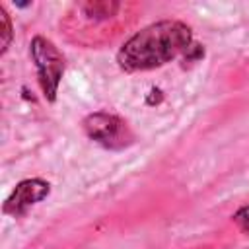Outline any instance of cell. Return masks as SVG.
<instances>
[{
	"mask_svg": "<svg viewBox=\"0 0 249 249\" xmlns=\"http://www.w3.org/2000/svg\"><path fill=\"white\" fill-rule=\"evenodd\" d=\"M31 58L35 62L37 78L45 97L49 101H54L60 78L64 74V56L49 39L37 35L31 41Z\"/></svg>",
	"mask_w": 249,
	"mask_h": 249,
	"instance_id": "7a4b0ae2",
	"label": "cell"
},
{
	"mask_svg": "<svg viewBox=\"0 0 249 249\" xmlns=\"http://www.w3.org/2000/svg\"><path fill=\"white\" fill-rule=\"evenodd\" d=\"M121 8L119 2H86L80 6L82 14L91 19V21H103V19H109L117 14V10Z\"/></svg>",
	"mask_w": 249,
	"mask_h": 249,
	"instance_id": "5b68a950",
	"label": "cell"
},
{
	"mask_svg": "<svg viewBox=\"0 0 249 249\" xmlns=\"http://www.w3.org/2000/svg\"><path fill=\"white\" fill-rule=\"evenodd\" d=\"M86 134L105 148H124L132 142V132L128 130L126 123L111 113H91L84 119Z\"/></svg>",
	"mask_w": 249,
	"mask_h": 249,
	"instance_id": "3957f363",
	"label": "cell"
},
{
	"mask_svg": "<svg viewBox=\"0 0 249 249\" xmlns=\"http://www.w3.org/2000/svg\"><path fill=\"white\" fill-rule=\"evenodd\" d=\"M49 191H51V187H49L47 181H43V179H25V181L18 183L16 189L12 191V195L6 198L4 212L18 218V216L25 214L33 204L43 200L49 195Z\"/></svg>",
	"mask_w": 249,
	"mask_h": 249,
	"instance_id": "277c9868",
	"label": "cell"
},
{
	"mask_svg": "<svg viewBox=\"0 0 249 249\" xmlns=\"http://www.w3.org/2000/svg\"><path fill=\"white\" fill-rule=\"evenodd\" d=\"M0 23H2V27H0V33H2V54L6 53V49H8V45H10V41H12V21H10V16H8V12L0 6Z\"/></svg>",
	"mask_w": 249,
	"mask_h": 249,
	"instance_id": "8992f818",
	"label": "cell"
},
{
	"mask_svg": "<svg viewBox=\"0 0 249 249\" xmlns=\"http://www.w3.org/2000/svg\"><path fill=\"white\" fill-rule=\"evenodd\" d=\"M193 45L191 27L183 21L163 19L134 33L119 51L117 60L128 72L158 68L179 54H185Z\"/></svg>",
	"mask_w": 249,
	"mask_h": 249,
	"instance_id": "6da1fadb",
	"label": "cell"
},
{
	"mask_svg": "<svg viewBox=\"0 0 249 249\" xmlns=\"http://www.w3.org/2000/svg\"><path fill=\"white\" fill-rule=\"evenodd\" d=\"M233 222L239 226L241 231H245V233L249 235V206L239 208V210L233 214Z\"/></svg>",
	"mask_w": 249,
	"mask_h": 249,
	"instance_id": "52a82bcc",
	"label": "cell"
}]
</instances>
